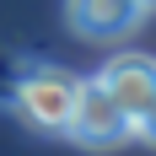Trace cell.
<instances>
[{
  "label": "cell",
  "mask_w": 156,
  "mask_h": 156,
  "mask_svg": "<svg viewBox=\"0 0 156 156\" xmlns=\"http://www.w3.org/2000/svg\"><path fill=\"white\" fill-rule=\"evenodd\" d=\"M76 97H81V76H70L59 65H38L27 76H16L11 108H16V119L27 129H38V135H70Z\"/></svg>",
  "instance_id": "cell-1"
},
{
  "label": "cell",
  "mask_w": 156,
  "mask_h": 156,
  "mask_svg": "<svg viewBox=\"0 0 156 156\" xmlns=\"http://www.w3.org/2000/svg\"><path fill=\"white\" fill-rule=\"evenodd\" d=\"M135 135V119L119 108V97L102 86V81H81L76 97V119H70V140L86 145V151H113Z\"/></svg>",
  "instance_id": "cell-2"
},
{
  "label": "cell",
  "mask_w": 156,
  "mask_h": 156,
  "mask_svg": "<svg viewBox=\"0 0 156 156\" xmlns=\"http://www.w3.org/2000/svg\"><path fill=\"white\" fill-rule=\"evenodd\" d=\"M65 16L81 38H124L145 22L140 0H65Z\"/></svg>",
  "instance_id": "cell-3"
},
{
  "label": "cell",
  "mask_w": 156,
  "mask_h": 156,
  "mask_svg": "<svg viewBox=\"0 0 156 156\" xmlns=\"http://www.w3.org/2000/svg\"><path fill=\"white\" fill-rule=\"evenodd\" d=\"M97 81H102V86L119 97V108L135 119V113L156 97V59H151V54H119V59L102 65V76H97Z\"/></svg>",
  "instance_id": "cell-4"
},
{
  "label": "cell",
  "mask_w": 156,
  "mask_h": 156,
  "mask_svg": "<svg viewBox=\"0 0 156 156\" xmlns=\"http://www.w3.org/2000/svg\"><path fill=\"white\" fill-rule=\"evenodd\" d=\"M135 135H140L145 145H156V97H151V102H145L140 113H135Z\"/></svg>",
  "instance_id": "cell-5"
},
{
  "label": "cell",
  "mask_w": 156,
  "mask_h": 156,
  "mask_svg": "<svg viewBox=\"0 0 156 156\" xmlns=\"http://www.w3.org/2000/svg\"><path fill=\"white\" fill-rule=\"evenodd\" d=\"M140 5H145V11H156V0H140Z\"/></svg>",
  "instance_id": "cell-6"
}]
</instances>
